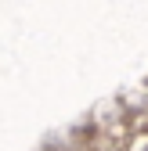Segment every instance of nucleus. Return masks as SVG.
Returning <instances> with one entry per match:
<instances>
[{
    "label": "nucleus",
    "mask_w": 148,
    "mask_h": 151,
    "mask_svg": "<svg viewBox=\"0 0 148 151\" xmlns=\"http://www.w3.org/2000/svg\"><path fill=\"white\" fill-rule=\"evenodd\" d=\"M134 151H148V137H144V140H137V144H134Z\"/></svg>",
    "instance_id": "f257e3e1"
}]
</instances>
